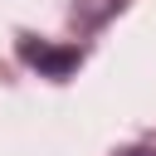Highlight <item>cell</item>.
Returning <instances> with one entry per match:
<instances>
[{
    "mask_svg": "<svg viewBox=\"0 0 156 156\" xmlns=\"http://www.w3.org/2000/svg\"><path fill=\"white\" fill-rule=\"evenodd\" d=\"M20 54H24V63H34V68L49 73V78H68V73L83 63L78 49H49V44H24Z\"/></svg>",
    "mask_w": 156,
    "mask_h": 156,
    "instance_id": "obj_1",
    "label": "cell"
},
{
    "mask_svg": "<svg viewBox=\"0 0 156 156\" xmlns=\"http://www.w3.org/2000/svg\"><path fill=\"white\" fill-rule=\"evenodd\" d=\"M117 5H122V0H78V15H83L88 24H98V20H107Z\"/></svg>",
    "mask_w": 156,
    "mask_h": 156,
    "instance_id": "obj_2",
    "label": "cell"
},
{
    "mask_svg": "<svg viewBox=\"0 0 156 156\" xmlns=\"http://www.w3.org/2000/svg\"><path fill=\"white\" fill-rule=\"evenodd\" d=\"M122 156H156V151H146V146H132V151H122Z\"/></svg>",
    "mask_w": 156,
    "mask_h": 156,
    "instance_id": "obj_3",
    "label": "cell"
}]
</instances>
